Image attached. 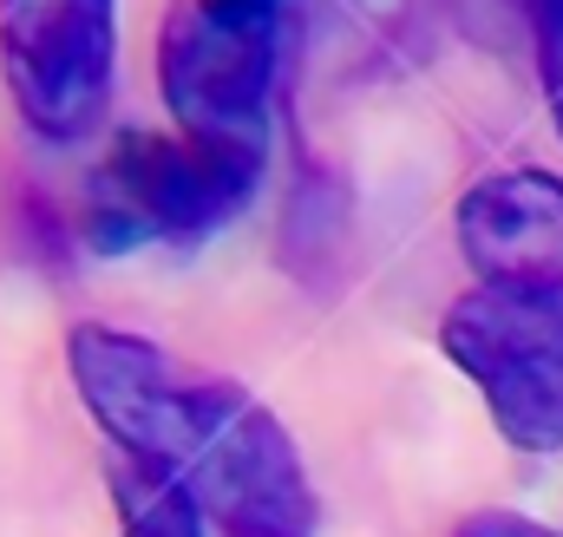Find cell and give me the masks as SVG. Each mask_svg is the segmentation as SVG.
Segmentation results:
<instances>
[{"instance_id": "1", "label": "cell", "mask_w": 563, "mask_h": 537, "mask_svg": "<svg viewBox=\"0 0 563 537\" xmlns=\"http://www.w3.org/2000/svg\"><path fill=\"white\" fill-rule=\"evenodd\" d=\"M66 368L112 452L184 479L230 537H314L308 465L256 394L190 374L157 341L106 321L66 335Z\"/></svg>"}, {"instance_id": "10", "label": "cell", "mask_w": 563, "mask_h": 537, "mask_svg": "<svg viewBox=\"0 0 563 537\" xmlns=\"http://www.w3.org/2000/svg\"><path fill=\"white\" fill-rule=\"evenodd\" d=\"M361 7H367V13H380V20H394V13H400L407 0H361Z\"/></svg>"}, {"instance_id": "8", "label": "cell", "mask_w": 563, "mask_h": 537, "mask_svg": "<svg viewBox=\"0 0 563 537\" xmlns=\"http://www.w3.org/2000/svg\"><path fill=\"white\" fill-rule=\"evenodd\" d=\"M525 7H531V40H538V73H544V92H551L563 132V0H525Z\"/></svg>"}, {"instance_id": "6", "label": "cell", "mask_w": 563, "mask_h": 537, "mask_svg": "<svg viewBox=\"0 0 563 537\" xmlns=\"http://www.w3.org/2000/svg\"><path fill=\"white\" fill-rule=\"evenodd\" d=\"M459 250L478 282H544L563 275V177L492 171L459 197Z\"/></svg>"}, {"instance_id": "4", "label": "cell", "mask_w": 563, "mask_h": 537, "mask_svg": "<svg viewBox=\"0 0 563 537\" xmlns=\"http://www.w3.org/2000/svg\"><path fill=\"white\" fill-rule=\"evenodd\" d=\"M282 66V7L177 0L157 40V92L184 138L263 151Z\"/></svg>"}, {"instance_id": "2", "label": "cell", "mask_w": 563, "mask_h": 537, "mask_svg": "<svg viewBox=\"0 0 563 537\" xmlns=\"http://www.w3.org/2000/svg\"><path fill=\"white\" fill-rule=\"evenodd\" d=\"M263 151H230L184 132H119L86 177V243L132 256L151 243H210L263 184Z\"/></svg>"}, {"instance_id": "11", "label": "cell", "mask_w": 563, "mask_h": 537, "mask_svg": "<svg viewBox=\"0 0 563 537\" xmlns=\"http://www.w3.org/2000/svg\"><path fill=\"white\" fill-rule=\"evenodd\" d=\"M243 7H288V0H243Z\"/></svg>"}, {"instance_id": "5", "label": "cell", "mask_w": 563, "mask_h": 537, "mask_svg": "<svg viewBox=\"0 0 563 537\" xmlns=\"http://www.w3.org/2000/svg\"><path fill=\"white\" fill-rule=\"evenodd\" d=\"M0 79L33 138H92L119 79V0H0Z\"/></svg>"}, {"instance_id": "7", "label": "cell", "mask_w": 563, "mask_h": 537, "mask_svg": "<svg viewBox=\"0 0 563 537\" xmlns=\"http://www.w3.org/2000/svg\"><path fill=\"white\" fill-rule=\"evenodd\" d=\"M106 485H112V505H119V537H203V505L184 479L144 465V459H112L106 465Z\"/></svg>"}, {"instance_id": "3", "label": "cell", "mask_w": 563, "mask_h": 537, "mask_svg": "<svg viewBox=\"0 0 563 537\" xmlns=\"http://www.w3.org/2000/svg\"><path fill=\"white\" fill-rule=\"evenodd\" d=\"M439 348L518 452H563V275L465 288L439 321Z\"/></svg>"}, {"instance_id": "9", "label": "cell", "mask_w": 563, "mask_h": 537, "mask_svg": "<svg viewBox=\"0 0 563 537\" xmlns=\"http://www.w3.org/2000/svg\"><path fill=\"white\" fill-rule=\"evenodd\" d=\"M459 537H558V531H544V525H531L518 512H478V518H465Z\"/></svg>"}]
</instances>
